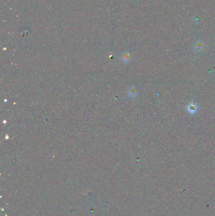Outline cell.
I'll return each mask as SVG.
<instances>
[{
    "mask_svg": "<svg viewBox=\"0 0 215 216\" xmlns=\"http://www.w3.org/2000/svg\"><path fill=\"white\" fill-rule=\"evenodd\" d=\"M186 109L190 114H195L198 110V106L195 103H190L186 106Z\"/></svg>",
    "mask_w": 215,
    "mask_h": 216,
    "instance_id": "obj_1",
    "label": "cell"
},
{
    "mask_svg": "<svg viewBox=\"0 0 215 216\" xmlns=\"http://www.w3.org/2000/svg\"><path fill=\"white\" fill-rule=\"evenodd\" d=\"M204 44L201 42H197L195 45V50L197 51H201L203 50Z\"/></svg>",
    "mask_w": 215,
    "mask_h": 216,
    "instance_id": "obj_2",
    "label": "cell"
},
{
    "mask_svg": "<svg viewBox=\"0 0 215 216\" xmlns=\"http://www.w3.org/2000/svg\"><path fill=\"white\" fill-rule=\"evenodd\" d=\"M122 60L124 62H125V63L129 62L130 60H131V56H130V54L128 53L124 54L122 56Z\"/></svg>",
    "mask_w": 215,
    "mask_h": 216,
    "instance_id": "obj_3",
    "label": "cell"
},
{
    "mask_svg": "<svg viewBox=\"0 0 215 216\" xmlns=\"http://www.w3.org/2000/svg\"><path fill=\"white\" fill-rule=\"evenodd\" d=\"M129 96H131V97H135V96H137V94H138V93H137V90H136V89H135V87H132L129 90Z\"/></svg>",
    "mask_w": 215,
    "mask_h": 216,
    "instance_id": "obj_4",
    "label": "cell"
}]
</instances>
